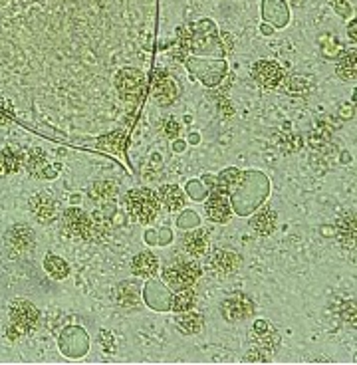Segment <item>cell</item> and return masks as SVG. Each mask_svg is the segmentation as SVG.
<instances>
[{"mask_svg":"<svg viewBox=\"0 0 357 365\" xmlns=\"http://www.w3.org/2000/svg\"><path fill=\"white\" fill-rule=\"evenodd\" d=\"M304 84H306V82H304V77H292L288 84V89L290 92H300V89L304 87Z\"/></svg>","mask_w":357,"mask_h":365,"instance_id":"cell-30","label":"cell"},{"mask_svg":"<svg viewBox=\"0 0 357 365\" xmlns=\"http://www.w3.org/2000/svg\"><path fill=\"white\" fill-rule=\"evenodd\" d=\"M221 312L226 322H241L254 314V302L244 294H232L222 302Z\"/></svg>","mask_w":357,"mask_h":365,"instance_id":"cell-12","label":"cell"},{"mask_svg":"<svg viewBox=\"0 0 357 365\" xmlns=\"http://www.w3.org/2000/svg\"><path fill=\"white\" fill-rule=\"evenodd\" d=\"M336 234H338V241L344 249L356 246V214L353 212H348L339 219L338 224H336Z\"/></svg>","mask_w":357,"mask_h":365,"instance_id":"cell-16","label":"cell"},{"mask_svg":"<svg viewBox=\"0 0 357 365\" xmlns=\"http://www.w3.org/2000/svg\"><path fill=\"white\" fill-rule=\"evenodd\" d=\"M114 298L117 304L123 307H131L139 304V288L131 282H121L116 290H114Z\"/></svg>","mask_w":357,"mask_h":365,"instance_id":"cell-23","label":"cell"},{"mask_svg":"<svg viewBox=\"0 0 357 365\" xmlns=\"http://www.w3.org/2000/svg\"><path fill=\"white\" fill-rule=\"evenodd\" d=\"M251 342L254 344V349L272 354L274 347L280 344V334L270 322L258 320V322H254V326L251 329Z\"/></svg>","mask_w":357,"mask_h":365,"instance_id":"cell-10","label":"cell"},{"mask_svg":"<svg viewBox=\"0 0 357 365\" xmlns=\"http://www.w3.org/2000/svg\"><path fill=\"white\" fill-rule=\"evenodd\" d=\"M97 147L99 149H104V151H109V153H123L127 147V135L126 131H114V134L109 135H104V137H99L97 139Z\"/></svg>","mask_w":357,"mask_h":365,"instance_id":"cell-19","label":"cell"},{"mask_svg":"<svg viewBox=\"0 0 357 365\" xmlns=\"http://www.w3.org/2000/svg\"><path fill=\"white\" fill-rule=\"evenodd\" d=\"M179 131H181V127H179V124L175 121L173 117H169L167 121H165V134H167V137H177L179 135Z\"/></svg>","mask_w":357,"mask_h":365,"instance_id":"cell-29","label":"cell"},{"mask_svg":"<svg viewBox=\"0 0 357 365\" xmlns=\"http://www.w3.org/2000/svg\"><path fill=\"white\" fill-rule=\"evenodd\" d=\"M241 264L242 258L232 250H214V254L211 256V268L219 276H232L241 268Z\"/></svg>","mask_w":357,"mask_h":365,"instance_id":"cell-13","label":"cell"},{"mask_svg":"<svg viewBox=\"0 0 357 365\" xmlns=\"http://www.w3.org/2000/svg\"><path fill=\"white\" fill-rule=\"evenodd\" d=\"M157 197H159V202L169 211H179L185 205V195L177 185H163Z\"/></svg>","mask_w":357,"mask_h":365,"instance_id":"cell-18","label":"cell"},{"mask_svg":"<svg viewBox=\"0 0 357 365\" xmlns=\"http://www.w3.org/2000/svg\"><path fill=\"white\" fill-rule=\"evenodd\" d=\"M252 77L264 89H274L284 82V70L274 60H258L252 66Z\"/></svg>","mask_w":357,"mask_h":365,"instance_id":"cell-8","label":"cell"},{"mask_svg":"<svg viewBox=\"0 0 357 365\" xmlns=\"http://www.w3.org/2000/svg\"><path fill=\"white\" fill-rule=\"evenodd\" d=\"M116 87L117 92L121 94L123 99L129 102H137L145 87V77L137 67H123L119 70L116 76Z\"/></svg>","mask_w":357,"mask_h":365,"instance_id":"cell-6","label":"cell"},{"mask_svg":"<svg viewBox=\"0 0 357 365\" xmlns=\"http://www.w3.org/2000/svg\"><path fill=\"white\" fill-rule=\"evenodd\" d=\"M127 211L137 222H151L159 214V197L151 189H131L126 195Z\"/></svg>","mask_w":357,"mask_h":365,"instance_id":"cell-1","label":"cell"},{"mask_svg":"<svg viewBox=\"0 0 357 365\" xmlns=\"http://www.w3.org/2000/svg\"><path fill=\"white\" fill-rule=\"evenodd\" d=\"M276 219H278L276 212L270 211V209H264V211H260L258 214L252 217L251 227L258 232V234H262V236H268V234H272L274 229H276Z\"/></svg>","mask_w":357,"mask_h":365,"instance_id":"cell-20","label":"cell"},{"mask_svg":"<svg viewBox=\"0 0 357 365\" xmlns=\"http://www.w3.org/2000/svg\"><path fill=\"white\" fill-rule=\"evenodd\" d=\"M44 270L56 280H64L70 276V264L64 258L56 256V254H50V256L44 258Z\"/></svg>","mask_w":357,"mask_h":365,"instance_id":"cell-25","label":"cell"},{"mask_svg":"<svg viewBox=\"0 0 357 365\" xmlns=\"http://www.w3.org/2000/svg\"><path fill=\"white\" fill-rule=\"evenodd\" d=\"M194 306V292L191 288H183V290H177V294L173 296V302H171V307H173L175 312H189V310H193Z\"/></svg>","mask_w":357,"mask_h":365,"instance_id":"cell-28","label":"cell"},{"mask_svg":"<svg viewBox=\"0 0 357 365\" xmlns=\"http://www.w3.org/2000/svg\"><path fill=\"white\" fill-rule=\"evenodd\" d=\"M177 326L183 329L185 334H197V332H201L204 326V320L201 314H197V312H181V316H177Z\"/></svg>","mask_w":357,"mask_h":365,"instance_id":"cell-27","label":"cell"},{"mask_svg":"<svg viewBox=\"0 0 357 365\" xmlns=\"http://www.w3.org/2000/svg\"><path fill=\"white\" fill-rule=\"evenodd\" d=\"M89 197L97 201L99 205H104L107 207V202L114 201L117 197V185L111 181H97L92 185V189H89Z\"/></svg>","mask_w":357,"mask_h":365,"instance_id":"cell-22","label":"cell"},{"mask_svg":"<svg viewBox=\"0 0 357 365\" xmlns=\"http://www.w3.org/2000/svg\"><path fill=\"white\" fill-rule=\"evenodd\" d=\"M22 161H24L26 171H28L32 177H36V179H54V177L58 175L60 165L52 167V165H50L48 153H46L44 149H40V147L30 149L28 153L22 157Z\"/></svg>","mask_w":357,"mask_h":365,"instance_id":"cell-7","label":"cell"},{"mask_svg":"<svg viewBox=\"0 0 357 365\" xmlns=\"http://www.w3.org/2000/svg\"><path fill=\"white\" fill-rule=\"evenodd\" d=\"M207 214L214 222H229L232 217V207L226 195L211 191V197L207 201Z\"/></svg>","mask_w":357,"mask_h":365,"instance_id":"cell-14","label":"cell"},{"mask_svg":"<svg viewBox=\"0 0 357 365\" xmlns=\"http://www.w3.org/2000/svg\"><path fill=\"white\" fill-rule=\"evenodd\" d=\"M4 244L12 258H24L36 249V234L26 224H14L4 234Z\"/></svg>","mask_w":357,"mask_h":365,"instance_id":"cell-4","label":"cell"},{"mask_svg":"<svg viewBox=\"0 0 357 365\" xmlns=\"http://www.w3.org/2000/svg\"><path fill=\"white\" fill-rule=\"evenodd\" d=\"M62 224H64V231L76 241H97L101 236L99 234V222H94L86 212L82 209H76V207H72L64 212Z\"/></svg>","mask_w":357,"mask_h":365,"instance_id":"cell-2","label":"cell"},{"mask_svg":"<svg viewBox=\"0 0 357 365\" xmlns=\"http://www.w3.org/2000/svg\"><path fill=\"white\" fill-rule=\"evenodd\" d=\"M181 246L191 256H203L209 249V234L204 231L185 232L183 239H181Z\"/></svg>","mask_w":357,"mask_h":365,"instance_id":"cell-15","label":"cell"},{"mask_svg":"<svg viewBox=\"0 0 357 365\" xmlns=\"http://www.w3.org/2000/svg\"><path fill=\"white\" fill-rule=\"evenodd\" d=\"M20 161H22V157H20L14 149H2L0 151V177H9V175H14L16 171L20 169Z\"/></svg>","mask_w":357,"mask_h":365,"instance_id":"cell-24","label":"cell"},{"mask_svg":"<svg viewBox=\"0 0 357 365\" xmlns=\"http://www.w3.org/2000/svg\"><path fill=\"white\" fill-rule=\"evenodd\" d=\"M151 97L155 104L159 106H171L177 99V84L175 80L165 70L155 72L153 80H151Z\"/></svg>","mask_w":357,"mask_h":365,"instance_id":"cell-9","label":"cell"},{"mask_svg":"<svg viewBox=\"0 0 357 365\" xmlns=\"http://www.w3.org/2000/svg\"><path fill=\"white\" fill-rule=\"evenodd\" d=\"M10 324L16 326L22 334H28L30 329L38 326L40 312L28 300H14L9 310Z\"/></svg>","mask_w":357,"mask_h":365,"instance_id":"cell-5","label":"cell"},{"mask_svg":"<svg viewBox=\"0 0 357 365\" xmlns=\"http://www.w3.org/2000/svg\"><path fill=\"white\" fill-rule=\"evenodd\" d=\"M131 270H133L136 276L151 278V276H155L159 272V258L155 256L153 252H141L131 262Z\"/></svg>","mask_w":357,"mask_h":365,"instance_id":"cell-17","label":"cell"},{"mask_svg":"<svg viewBox=\"0 0 357 365\" xmlns=\"http://www.w3.org/2000/svg\"><path fill=\"white\" fill-rule=\"evenodd\" d=\"M201 274H203V270L199 266V262L191 258H181L165 266L163 280L173 290H183L194 286V282L201 278Z\"/></svg>","mask_w":357,"mask_h":365,"instance_id":"cell-3","label":"cell"},{"mask_svg":"<svg viewBox=\"0 0 357 365\" xmlns=\"http://www.w3.org/2000/svg\"><path fill=\"white\" fill-rule=\"evenodd\" d=\"M336 72L344 82H353L356 80V52L353 50L341 54V58L338 60V66H336Z\"/></svg>","mask_w":357,"mask_h":365,"instance_id":"cell-26","label":"cell"},{"mask_svg":"<svg viewBox=\"0 0 357 365\" xmlns=\"http://www.w3.org/2000/svg\"><path fill=\"white\" fill-rule=\"evenodd\" d=\"M242 181V173L238 169H226L219 175L216 185L213 187L214 192H221V195H231Z\"/></svg>","mask_w":357,"mask_h":365,"instance_id":"cell-21","label":"cell"},{"mask_svg":"<svg viewBox=\"0 0 357 365\" xmlns=\"http://www.w3.org/2000/svg\"><path fill=\"white\" fill-rule=\"evenodd\" d=\"M28 211L32 217L42 224H50L58 219V202L54 197H50L48 192H38L28 201Z\"/></svg>","mask_w":357,"mask_h":365,"instance_id":"cell-11","label":"cell"}]
</instances>
